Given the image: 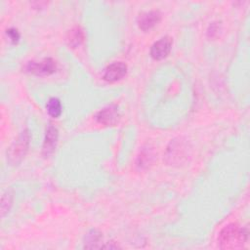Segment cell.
Segmentation results:
<instances>
[{
    "mask_svg": "<svg viewBox=\"0 0 250 250\" xmlns=\"http://www.w3.org/2000/svg\"><path fill=\"white\" fill-rule=\"evenodd\" d=\"M101 236L100 233H96V231H92V233H89L86 242H85V248H97L96 243L99 242Z\"/></svg>",
    "mask_w": 250,
    "mask_h": 250,
    "instance_id": "4fadbf2b",
    "label": "cell"
},
{
    "mask_svg": "<svg viewBox=\"0 0 250 250\" xmlns=\"http://www.w3.org/2000/svg\"><path fill=\"white\" fill-rule=\"evenodd\" d=\"M118 117V110L114 105H108L103 108L96 115L97 121L103 125H113L117 122Z\"/></svg>",
    "mask_w": 250,
    "mask_h": 250,
    "instance_id": "52a82bcc",
    "label": "cell"
},
{
    "mask_svg": "<svg viewBox=\"0 0 250 250\" xmlns=\"http://www.w3.org/2000/svg\"><path fill=\"white\" fill-rule=\"evenodd\" d=\"M11 204H12V194L9 191H7L2 196V201H1V214H2V216H4L5 213L8 212Z\"/></svg>",
    "mask_w": 250,
    "mask_h": 250,
    "instance_id": "7c38bea8",
    "label": "cell"
},
{
    "mask_svg": "<svg viewBox=\"0 0 250 250\" xmlns=\"http://www.w3.org/2000/svg\"><path fill=\"white\" fill-rule=\"evenodd\" d=\"M67 42L71 47H77L83 41V32L79 27L71 29L67 34Z\"/></svg>",
    "mask_w": 250,
    "mask_h": 250,
    "instance_id": "9c48e42d",
    "label": "cell"
},
{
    "mask_svg": "<svg viewBox=\"0 0 250 250\" xmlns=\"http://www.w3.org/2000/svg\"><path fill=\"white\" fill-rule=\"evenodd\" d=\"M172 48V39L168 36L156 41L150 48V56L154 60H162L168 56Z\"/></svg>",
    "mask_w": 250,
    "mask_h": 250,
    "instance_id": "277c9868",
    "label": "cell"
},
{
    "mask_svg": "<svg viewBox=\"0 0 250 250\" xmlns=\"http://www.w3.org/2000/svg\"><path fill=\"white\" fill-rule=\"evenodd\" d=\"M7 34H8L9 38L11 39V41H12L13 43L18 42V40H19V38H20V34H19V32H18L15 28H10V29H8V30H7Z\"/></svg>",
    "mask_w": 250,
    "mask_h": 250,
    "instance_id": "5bb4252c",
    "label": "cell"
},
{
    "mask_svg": "<svg viewBox=\"0 0 250 250\" xmlns=\"http://www.w3.org/2000/svg\"><path fill=\"white\" fill-rule=\"evenodd\" d=\"M127 65L122 62H114L109 64L104 72V79L108 82H115L125 76Z\"/></svg>",
    "mask_w": 250,
    "mask_h": 250,
    "instance_id": "5b68a950",
    "label": "cell"
},
{
    "mask_svg": "<svg viewBox=\"0 0 250 250\" xmlns=\"http://www.w3.org/2000/svg\"><path fill=\"white\" fill-rule=\"evenodd\" d=\"M247 237L248 232L245 229H241L236 224H229L221 230L218 240L223 249H238L243 247Z\"/></svg>",
    "mask_w": 250,
    "mask_h": 250,
    "instance_id": "6da1fadb",
    "label": "cell"
},
{
    "mask_svg": "<svg viewBox=\"0 0 250 250\" xmlns=\"http://www.w3.org/2000/svg\"><path fill=\"white\" fill-rule=\"evenodd\" d=\"M58 141V130L56 127L50 125L46 131V136L43 144V154L48 157L56 148Z\"/></svg>",
    "mask_w": 250,
    "mask_h": 250,
    "instance_id": "ba28073f",
    "label": "cell"
},
{
    "mask_svg": "<svg viewBox=\"0 0 250 250\" xmlns=\"http://www.w3.org/2000/svg\"><path fill=\"white\" fill-rule=\"evenodd\" d=\"M161 15L158 11H148L144 12L139 15L137 19V22L139 27L146 31L150 28H152L154 25H156L160 21Z\"/></svg>",
    "mask_w": 250,
    "mask_h": 250,
    "instance_id": "8992f818",
    "label": "cell"
},
{
    "mask_svg": "<svg viewBox=\"0 0 250 250\" xmlns=\"http://www.w3.org/2000/svg\"><path fill=\"white\" fill-rule=\"evenodd\" d=\"M28 142H29V135L27 131H23L17 141L11 146L8 153V158L10 163L12 164H18L21 162L22 157H24V154L28 147Z\"/></svg>",
    "mask_w": 250,
    "mask_h": 250,
    "instance_id": "7a4b0ae2",
    "label": "cell"
},
{
    "mask_svg": "<svg viewBox=\"0 0 250 250\" xmlns=\"http://www.w3.org/2000/svg\"><path fill=\"white\" fill-rule=\"evenodd\" d=\"M48 113L53 117H59L62 113V104L59 99L57 98H51L46 104Z\"/></svg>",
    "mask_w": 250,
    "mask_h": 250,
    "instance_id": "30bf717a",
    "label": "cell"
},
{
    "mask_svg": "<svg viewBox=\"0 0 250 250\" xmlns=\"http://www.w3.org/2000/svg\"><path fill=\"white\" fill-rule=\"evenodd\" d=\"M181 144L180 143H171V147H168L167 150V157L171 159L172 162H174L176 159H179L181 157H183L184 155V149L181 148Z\"/></svg>",
    "mask_w": 250,
    "mask_h": 250,
    "instance_id": "8fae6325",
    "label": "cell"
},
{
    "mask_svg": "<svg viewBox=\"0 0 250 250\" xmlns=\"http://www.w3.org/2000/svg\"><path fill=\"white\" fill-rule=\"evenodd\" d=\"M56 62L52 59H44L39 62H29L26 70L36 75H48L55 71Z\"/></svg>",
    "mask_w": 250,
    "mask_h": 250,
    "instance_id": "3957f363",
    "label": "cell"
}]
</instances>
